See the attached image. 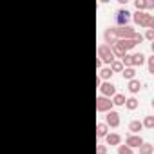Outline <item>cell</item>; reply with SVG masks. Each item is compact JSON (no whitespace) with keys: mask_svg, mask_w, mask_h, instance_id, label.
<instances>
[{"mask_svg":"<svg viewBox=\"0 0 154 154\" xmlns=\"http://www.w3.org/2000/svg\"><path fill=\"white\" fill-rule=\"evenodd\" d=\"M103 92H107V94L111 92V94H112V92H114V87L109 85V83H105V85H103Z\"/></svg>","mask_w":154,"mask_h":154,"instance_id":"8992f818","label":"cell"},{"mask_svg":"<svg viewBox=\"0 0 154 154\" xmlns=\"http://www.w3.org/2000/svg\"><path fill=\"white\" fill-rule=\"evenodd\" d=\"M109 141H112V143H118V136H109Z\"/></svg>","mask_w":154,"mask_h":154,"instance_id":"4fadbf2b","label":"cell"},{"mask_svg":"<svg viewBox=\"0 0 154 154\" xmlns=\"http://www.w3.org/2000/svg\"><path fill=\"white\" fill-rule=\"evenodd\" d=\"M145 125H147V127H152V125H154V120H152V118L149 116L147 120H145Z\"/></svg>","mask_w":154,"mask_h":154,"instance_id":"30bf717a","label":"cell"},{"mask_svg":"<svg viewBox=\"0 0 154 154\" xmlns=\"http://www.w3.org/2000/svg\"><path fill=\"white\" fill-rule=\"evenodd\" d=\"M120 154H129V150H127L125 147H121V149H120Z\"/></svg>","mask_w":154,"mask_h":154,"instance_id":"9a60e30c","label":"cell"},{"mask_svg":"<svg viewBox=\"0 0 154 154\" xmlns=\"http://www.w3.org/2000/svg\"><path fill=\"white\" fill-rule=\"evenodd\" d=\"M129 145H132V147L141 145V138H129Z\"/></svg>","mask_w":154,"mask_h":154,"instance_id":"7a4b0ae2","label":"cell"},{"mask_svg":"<svg viewBox=\"0 0 154 154\" xmlns=\"http://www.w3.org/2000/svg\"><path fill=\"white\" fill-rule=\"evenodd\" d=\"M114 103L121 105V103H123V96H116V100H114Z\"/></svg>","mask_w":154,"mask_h":154,"instance_id":"7c38bea8","label":"cell"},{"mask_svg":"<svg viewBox=\"0 0 154 154\" xmlns=\"http://www.w3.org/2000/svg\"><path fill=\"white\" fill-rule=\"evenodd\" d=\"M127 105L130 107V109H134V107H136V100H129V102H127Z\"/></svg>","mask_w":154,"mask_h":154,"instance_id":"8fae6325","label":"cell"},{"mask_svg":"<svg viewBox=\"0 0 154 154\" xmlns=\"http://www.w3.org/2000/svg\"><path fill=\"white\" fill-rule=\"evenodd\" d=\"M140 129H141L140 121H132V123H130V130H140Z\"/></svg>","mask_w":154,"mask_h":154,"instance_id":"5b68a950","label":"cell"},{"mask_svg":"<svg viewBox=\"0 0 154 154\" xmlns=\"http://www.w3.org/2000/svg\"><path fill=\"white\" fill-rule=\"evenodd\" d=\"M118 114H114V112H111L109 114V123H112V125H116V123H118Z\"/></svg>","mask_w":154,"mask_h":154,"instance_id":"277c9868","label":"cell"},{"mask_svg":"<svg viewBox=\"0 0 154 154\" xmlns=\"http://www.w3.org/2000/svg\"><path fill=\"white\" fill-rule=\"evenodd\" d=\"M102 74H103V76H109V74H111V71H109V69H105V71H102Z\"/></svg>","mask_w":154,"mask_h":154,"instance_id":"2e32d148","label":"cell"},{"mask_svg":"<svg viewBox=\"0 0 154 154\" xmlns=\"http://www.w3.org/2000/svg\"><path fill=\"white\" fill-rule=\"evenodd\" d=\"M98 132H100V134H103V132H105V127H103V125H100V127H98Z\"/></svg>","mask_w":154,"mask_h":154,"instance_id":"5bb4252c","label":"cell"},{"mask_svg":"<svg viewBox=\"0 0 154 154\" xmlns=\"http://www.w3.org/2000/svg\"><path fill=\"white\" fill-rule=\"evenodd\" d=\"M136 20L140 22V24H143V26H150L152 24V18L149 17V15H145V13H138L136 15Z\"/></svg>","mask_w":154,"mask_h":154,"instance_id":"6da1fadb","label":"cell"},{"mask_svg":"<svg viewBox=\"0 0 154 154\" xmlns=\"http://www.w3.org/2000/svg\"><path fill=\"white\" fill-rule=\"evenodd\" d=\"M123 74H125L127 78H132V76H134V71H132V69H127V71L123 73Z\"/></svg>","mask_w":154,"mask_h":154,"instance_id":"9c48e42d","label":"cell"},{"mask_svg":"<svg viewBox=\"0 0 154 154\" xmlns=\"http://www.w3.org/2000/svg\"><path fill=\"white\" fill-rule=\"evenodd\" d=\"M129 89L132 91V92H136L138 89H140V82H136V80H132V82H130V85H129Z\"/></svg>","mask_w":154,"mask_h":154,"instance_id":"3957f363","label":"cell"},{"mask_svg":"<svg viewBox=\"0 0 154 154\" xmlns=\"http://www.w3.org/2000/svg\"><path fill=\"white\" fill-rule=\"evenodd\" d=\"M143 58H145V56L140 53V55H136V56H134V62H136V64H141V62H143Z\"/></svg>","mask_w":154,"mask_h":154,"instance_id":"ba28073f","label":"cell"},{"mask_svg":"<svg viewBox=\"0 0 154 154\" xmlns=\"http://www.w3.org/2000/svg\"><path fill=\"white\" fill-rule=\"evenodd\" d=\"M152 152V147L150 145H145V147H141V154H150Z\"/></svg>","mask_w":154,"mask_h":154,"instance_id":"52a82bcc","label":"cell"}]
</instances>
